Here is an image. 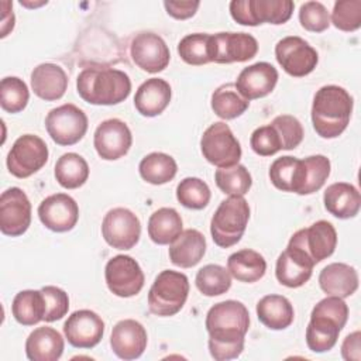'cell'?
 I'll list each match as a JSON object with an SVG mask.
<instances>
[{
	"mask_svg": "<svg viewBox=\"0 0 361 361\" xmlns=\"http://www.w3.org/2000/svg\"><path fill=\"white\" fill-rule=\"evenodd\" d=\"M68 87L65 71L55 63H39L31 72V89L42 100H59Z\"/></svg>",
	"mask_w": 361,
	"mask_h": 361,
	"instance_id": "obj_23",
	"label": "cell"
},
{
	"mask_svg": "<svg viewBox=\"0 0 361 361\" xmlns=\"http://www.w3.org/2000/svg\"><path fill=\"white\" fill-rule=\"evenodd\" d=\"M63 333L71 345L76 348H93L103 337L104 322L92 310H76L65 322Z\"/></svg>",
	"mask_w": 361,
	"mask_h": 361,
	"instance_id": "obj_19",
	"label": "cell"
},
{
	"mask_svg": "<svg viewBox=\"0 0 361 361\" xmlns=\"http://www.w3.org/2000/svg\"><path fill=\"white\" fill-rule=\"evenodd\" d=\"M182 233V219L172 207H161L155 210L148 220V235L159 245L173 243Z\"/></svg>",
	"mask_w": 361,
	"mask_h": 361,
	"instance_id": "obj_33",
	"label": "cell"
},
{
	"mask_svg": "<svg viewBox=\"0 0 361 361\" xmlns=\"http://www.w3.org/2000/svg\"><path fill=\"white\" fill-rule=\"evenodd\" d=\"M250 144L252 151L261 157H269L282 149L279 135L271 124L255 128L251 134Z\"/></svg>",
	"mask_w": 361,
	"mask_h": 361,
	"instance_id": "obj_48",
	"label": "cell"
},
{
	"mask_svg": "<svg viewBox=\"0 0 361 361\" xmlns=\"http://www.w3.org/2000/svg\"><path fill=\"white\" fill-rule=\"evenodd\" d=\"M288 245L303 251L316 265L334 252L337 245V233L330 221L319 220L307 228L298 230L290 237Z\"/></svg>",
	"mask_w": 361,
	"mask_h": 361,
	"instance_id": "obj_10",
	"label": "cell"
},
{
	"mask_svg": "<svg viewBox=\"0 0 361 361\" xmlns=\"http://www.w3.org/2000/svg\"><path fill=\"white\" fill-rule=\"evenodd\" d=\"M250 327L247 307L238 300H224L212 306L206 314L209 351L216 361L237 358L244 350Z\"/></svg>",
	"mask_w": 361,
	"mask_h": 361,
	"instance_id": "obj_1",
	"label": "cell"
},
{
	"mask_svg": "<svg viewBox=\"0 0 361 361\" xmlns=\"http://www.w3.org/2000/svg\"><path fill=\"white\" fill-rule=\"evenodd\" d=\"M272 185L282 192H295L302 195L305 185V162L295 157L276 158L269 168Z\"/></svg>",
	"mask_w": 361,
	"mask_h": 361,
	"instance_id": "obj_30",
	"label": "cell"
},
{
	"mask_svg": "<svg viewBox=\"0 0 361 361\" xmlns=\"http://www.w3.org/2000/svg\"><path fill=\"white\" fill-rule=\"evenodd\" d=\"M41 292L44 295V300H45V314H44V320L51 323L55 320L62 319L69 309V298L68 293L58 288V286H44L41 288Z\"/></svg>",
	"mask_w": 361,
	"mask_h": 361,
	"instance_id": "obj_47",
	"label": "cell"
},
{
	"mask_svg": "<svg viewBox=\"0 0 361 361\" xmlns=\"http://www.w3.org/2000/svg\"><path fill=\"white\" fill-rule=\"evenodd\" d=\"M195 283L204 296H219L230 289L231 275L224 267L209 264L197 271Z\"/></svg>",
	"mask_w": 361,
	"mask_h": 361,
	"instance_id": "obj_38",
	"label": "cell"
},
{
	"mask_svg": "<svg viewBox=\"0 0 361 361\" xmlns=\"http://www.w3.org/2000/svg\"><path fill=\"white\" fill-rule=\"evenodd\" d=\"M55 179L65 189H76L89 178V165L76 152H66L55 164Z\"/></svg>",
	"mask_w": 361,
	"mask_h": 361,
	"instance_id": "obj_35",
	"label": "cell"
},
{
	"mask_svg": "<svg viewBox=\"0 0 361 361\" xmlns=\"http://www.w3.org/2000/svg\"><path fill=\"white\" fill-rule=\"evenodd\" d=\"M63 338L52 327H37L25 341V354L31 361H56L63 353Z\"/></svg>",
	"mask_w": 361,
	"mask_h": 361,
	"instance_id": "obj_26",
	"label": "cell"
},
{
	"mask_svg": "<svg viewBox=\"0 0 361 361\" xmlns=\"http://www.w3.org/2000/svg\"><path fill=\"white\" fill-rule=\"evenodd\" d=\"M210 196L212 193L207 183L199 178H185L176 188L178 202L188 209H204L210 202Z\"/></svg>",
	"mask_w": 361,
	"mask_h": 361,
	"instance_id": "obj_41",
	"label": "cell"
},
{
	"mask_svg": "<svg viewBox=\"0 0 361 361\" xmlns=\"http://www.w3.org/2000/svg\"><path fill=\"white\" fill-rule=\"evenodd\" d=\"M361 333L354 331L348 334L341 344V355L347 361H360L361 360V347H360Z\"/></svg>",
	"mask_w": 361,
	"mask_h": 361,
	"instance_id": "obj_50",
	"label": "cell"
},
{
	"mask_svg": "<svg viewBox=\"0 0 361 361\" xmlns=\"http://www.w3.org/2000/svg\"><path fill=\"white\" fill-rule=\"evenodd\" d=\"M305 162V185L302 195L317 192L330 175V161L324 155H312L303 159Z\"/></svg>",
	"mask_w": 361,
	"mask_h": 361,
	"instance_id": "obj_43",
	"label": "cell"
},
{
	"mask_svg": "<svg viewBox=\"0 0 361 361\" xmlns=\"http://www.w3.org/2000/svg\"><path fill=\"white\" fill-rule=\"evenodd\" d=\"M258 320L271 330H283L293 322L295 312L290 302L282 295H267L257 303Z\"/></svg>",
	"mask_w": 361,
	"mask_h": 361,
	"instance_id": "obj_31",
	"label": "cell"
},
{
	"mask_svg": "<svg viewBox=\"0 0 361 361\" xmlns=\"http://www.w3.org/2000/svg\"><path fill=\"white\" fill-rule=\"evenodd\" d=\"M189 281L182 272L165 269L155 278L148 292V309L155 316H173L185 305Z\"/></svg>",
	"mask_w": 361,
	"mask_h": 361,
	"instance_id": "obj_5",
	"label": "cell"
},
{
	"mask_svg": "<svg viewBox=\"0 0 361 361\" xmlns=\"http://www.w3.org/2000/svg\"><path fill=\"white\" fill-rule=\"evenodd\" d=\"M133 62L148 73H158L164 71L171 59L166 42L155 32L144 31L137 34L130 47Z\"/></svg>",
	"mask_w": 361,
	"mask_h": 361,
	"instance_id": "obj_16",
	"label": "cell"
},
{
	"mask_svg": "<svg viewBox=\"0 0 361 361\" xmlns=\"http://www.w3.org/2000/svg\"><path fill=\"white\" fill-rule=\"evenodd\" d=\"M133 144L128 126L118 118H109L100 123L94 131L93 145L102 159L116 161L124 157Z\"/></svg>",
	"mask_w": 361,
	"mask_h": 361,
	"instance_id": "obj_17",
	"label": "cell"
},
{
	"mask_svg": "<svg viewBox=\"0 0 361 361\" xmlns=\"http://www.w3.org/2000/svg\"><path fill=\"white\" fill-rule=\"evenodd\" d=\"M290 0H233L230 14L241 25H258L262 23L283 24L293 13Z\"/></svg>",
	"mask_w": 361,
	"mask_h": 361,
	"instance_id": "obj_6",
	"label": "cell"
},
{
	"mask_svg": "<svg viewBox=\"0 0 361 361\" xmlns=\"http://www.w3.org/2000/svg\"><path fill=\"white\" fill-rule=\"evenodd\" d=\"M200 149L207 162L217 168L237 165L241 158V147L231 128L223 123H213L200 138Z\"/></svg>",
	"mask_w": 361,
	"mask_h": 361,
	"instance_id": "obj_7",
	"label": "cell"
},
{
	"mask_svg": "<svg viewBox=\"0 0 361 361\" xmlns=\"http://www.w3.org/2000/svg\"><path fill=\"white\" fill-rule=\"evenodd\" d=\"M257 52L258 42L247 32H217L210 35V62H245L252 59Z\"/></svg>",
	"mask_w": 361,
	"mask_h": 361,
	"instance_id": "obj_14",
	"label": "cell"
},
{
	"mask_svg": "<svg viewBox=\"0 0 361 361\" xmlns=\"http://www.w3.org/2000/svg\"><path fill=\"white\" fill-rule=\"evenodd\" d=\"M314 262L299 248L288 245L276 259L275 275L281 285L299 288L305 285L313 272Z\"/></svg>",
	"mask_w": 361,
	"mask_h": 361,
	"instance_id": "obj_22",
	"label": "cell"
},
{
	"mask_svg": "<svg viewBox=\"0 0 361 361\" xmlns=\"http://www.w3.org/2000/svg\"><path fill=\"white\" fill-rule=\"evenodd\" d=\"M147 341L148 337L144 326L133 319H124L116 323L110 336L113 353L126 361L141 357L147 348Z\"/></svg>",
	"mask_w": 361,
	"mask_h": 361,
	"instance_id": "obj_20",
	"label": "cell"
},
{
	"mask_svg": "<svg viewBox=\"0 0 361 361\" xmlns=\"http://www.w3.org/2000/svg\"><path fill=\"white\" fill-rule=\"evenodd\" d=\"M138 171L145 182L151 185H164L175 178L178 165L168 154L151 152L141 159Z\"/></svg>",
	"mask_w": 361,
	"mask_h": 361,
	"instance_id": "obj_36",
	"label": "cell"
},
{
	"mask_svg": "<svg viewBox=\"0 0 361 361\" xmlns=\"http://www.w3.org/2000/svg\"><path fill=\"white\" fill-rule=\"evenodd\" d=\"M331 23L341 31H355L361 27V0H340L334 3Z\"/></svg>",
	"mask_w": 361,
	"mask_h": 361,
	"instance_id": "obj_44",
	"label": "cell"
},
{
	"mask_svg": "<svg viewBox=\"0 0 361 361\" xmlns=\"http://www.w3.org/2000/svg\"><path fill=\"white\" fill-rule=\"evenodd\" d=\"M30 92L25 82L17 76H7L0 83V104L7 113H20L25 109Z\"/></svg>",
	"mask_w": 361,
	"mask_h": 361,
	"instance_id": "obj_40",
	"label": "cell"
},
{
	"mask_svg": "<svg viewBox=\"0 0 361 361\" xmlns=\"http://www.w3.org/2000/svg\"><path fill=\"white\" fill-rule=\"evenodd\" d=\"M199 4H200L199 1H192V0L190 1H164V7L166 13L176 20H186L195 16Z\"/></svg>",
	"mask_w": 361,
	"mask_h": 361,
	"instance_id": "obj_49",
	"label": "cell"
},
{
	"mask_svg": "<svg viewBox=\"0 0 361 361\" xmlns=\"http://www.w3.org/2000/svg\"><path fill=\"white\" fill-rule=\"evenodd\" d=\"M271 126L276 130L279 135L282 149H293L303 140V127L300 121L293 116H289V114L276 116L271 121Z\"/></svg>",
	"mask_w": 361,
	"mask_h": 361,
	"instance_id": "obj_45",
	"label": "cell"
},
{
	"mask_svg": "<svg viewBox=\"0 0 361 361\" xmlns=\"http://www.w3.org/2000/svg\"><path fill=\"white\" fill-rule=\"evenodd\" d=\"M31 224V203L20 188H8L0 196V230L4 235L24 234Z\"/></svg>",
	"mask_w": 361,
	"mask_h": 361,
	"instance_id": "obj_15",
	"label": "cell"
},
{
	"mask_svg": "<svg viewBox=\"0 0 361 361\" xmlns=\"http://www.w3.org/2000/svg\"><path fill=\"white\" fill-rule=\"evenodd\" d=\"M79 96L97 106H113L124 102L131 92L128 75L120 69L107 66L85 68L76 79Z\"/></svg>",
	"mask_w": 361,
	"mask_h": 361,
	"instance_id": "obj_2",
	"label": "cell"
},
{
	"mask_svg": "<svg viewBox=\"0 0 361 361\" xmlns=\"http://www.w3.org/2000/svg\"><path fill=\"white\" fill-rule=\"evenodd\" d=\"M278 82V71L268 62H257L244 68L237 80L238 93L248 102L269 94Z\"/></svg>",
	"mask_w": 361,
	"mask_h": 361,
	"instance_id": "obj_21",
	"label": "cell"
},
{
	"mask_svg": "<svg viewBox=\"0 0 361 361\" xmlns=\"http://www.w3.org/2000/svg\"><path fill=\"white\" fill-rule=\"evenodd\" d=\"M38 217L51 231L65 233L76 226L79 207L72 196L66 193H55L39 203Z\"/></svg>",
	"mask_w": 361,
	"mask_h": 361,
	"instance_id": "obj_18",
	"label": "cell"
},
{
	"mask_svg": "<svg viewBox=\"0 0 361 361\" xmlns=\"http://www.w3.org/2000/svg\"><path fill=\"white\" fill-rule=\"evenodd\" d=\"M326 210L337 219H351L358 214L361 196L355 186L347 182H336L327 186L323 195Z\"/></svg>",
	"mask_w": 361,
	"mask_h": 361,
	"instance_id": "obj_27",
	"label": "cell"
},
{
	"mask_svg": "<svg viewBox=\"0 0 361 361\" xmlns=\"http://www.w3.org/2000/svg\"><path fill=\"white\" fill-rule=\"evenodd\" d=\"M353 111V97L336 85L320 87L312 104V123L322 138H336L348 126Z\"/></svg>",
	"mask_w": 361,
	"mask_h": 361,
	"instance_id": "obj_3",
	"label": "cell"
},
{
	"mask_svg": "<svg viewBox=\"0 0 361 361\" xmlns=\"http://www.w3.org/2000/svg\"><path fill=\"white\" fill-rule=\"evenodd\" d=\"M104 278L110 292L120 298H131L140 293L145 282L141 267L130 255L110 258L104 268Z\"/></svg>",
	"mask_w": 361,
	"mask_h": 361,
	"instance_id": "obj_11",
	"label": "cell"
},
{
	"mask_svg": "<svg viewBox=\"0 0 361 361\" xmlns=\"http://www.w3.org/2000/svg\"><path fill=\"white\" fill-rule=\"evenodd\" d=\"M171 94V86L166 80L161 78H151L137 89L134 106L141 116L155 117L168 107Z\"/></svg>",
	"mask_w": 361,
	"mask_h": 361,
	"instance_id": "obj_24",
	"label": "cell"
},
{
	"mask_svg": "<svg viewBox=\"0 0 361 361\" xmlns=\"http://www.w3.org/2000/svg\"><path fill=\"white\" fill-rule=\"evenodd\" d=\"M248 106L250 102L238 93L234 83L221 85L212 94V109L216 116L224 120H233L241 116Z\"/></svg>",
	"mask_w": 361,
	"mask_h": 361,
	"instance_id": "obj_37",
	"label": "cell"
},
{
	"mask_svg": "<svg viewBox=\"0 0 361 361\" xmlns=\"http://www.w3.org/2000/svg\"><path fill=\"white\" fill-rule=\"evenodd\" d=\"M319 285L326 295L344 299L357 290L358 274L347 264L333 262L320 271Z\"/></svg>",
	"mask_w": 361,
	"mask_h": 361,
	"instance_id": "obj_25",
	"label": "cell"
},
{
	"mask_svg": "<svg viewBox=\"0 0 361 361\" xmlns=\"http://www.w3.org/2000/svg\"><path fill=\"white\" fill-rule=\"evenodd\" d=\"M179 56L189 65L210 62V34L195 32L183 37L178 44Z\"/></svg>",
	"mask_w": 361,
	"mask_h": 361,
	"instance_id": "obj_42",
	"label": "cell"
},
{
	"mask_svg": "<svg viewBox=\"0 0 361 361\" xmlns=\"http://www.w3.org/2000/svg\"><path fill=\"white\" fill-rule=\"evenodd\" d=\"M102 234L110 247L116 250H130L140 240L141 223L131 210L114 207L109 210L103 219Z\"/></svg>",
	"mask_w": 361,
	"mask_h": 361,
	"instance_id": "obj_13",
	"label": "cell"
},
{
	"mask_svg": "<svg viewBox=\"0 0 361 361\" xmlns=\"http://www.w3.org/2000/svg\"><path fill=\"white\" fill-rule=\"evenodd\" d=\"M48 154V147L42 138L24 134L14 141L7 155V169L16 178H28L47 164Z\"/></svg>",
	"mask_w": 361,
	"mask_h": 361,
	"instance_id": "obj_8",
	"label": "cell"
},
{
	"mask_svg": "<svg viewBox=\"0 0 361 361\" xmlns=\"http://www.w3.org/2000/svg\"><path fill=\"white\" fill-rule=\"evenodd\" d=\"M344 324L326 314L312 312L306 329V344L313 353H326L331 350L338 338Z\"/></svg>",
	"mask_w": 361,
	"mask_h": 361,
	"instance_id": "obj_29",
	"label": "cell"
},
{
	"mask_svg": "<svg viewBox=\"0 0 361 361\" xmlns=\"http://www.w3.org/2000/svg\"><path fill=\"white\" fill-rule=\"evenodd\" d=\"M206 252V238L195 228L182 231L169 245V259L180 268H192L200 262Z\"/></svg>",
	"mask_w": 361,
	"mask_h": 361,
	"instance_id": "obj_28",
	"label": "cell"
},
{
	"mask_svg": "<svg viewBox=\"0 0 361 361\" xmlns=\"http://www.w3.org/2000/svg\"><path fill=\"white\" fill-rule=\"evenodd\" d=\"M214 180L217 188L228 196H244L252 185L248 169L240 164L228 168H219L214 173Z\"/></svg>",
	"mask_w": 361,
	"mask_h": 361,
	"instance_id": "obj_39",
	"label": "cell"
},
{
	"mask_svg": "<svg viewBox=\"0 0 361 361\" xmlns=\"http://www.w3.org/2000/svg\"><path fill=\"white\" fill-rule=\"evenodd\" d=\"M45 128L58 145H73L87 131V117L82 109L66 103L52 109L45 118Z\"/></svg>",
	"mask_w": 361,
	"mask_h": 361,
	"instance_id": "obj_9",
	"label": "cell"
},
{
	"mask_svg": "<svg viewBox=\"0 0 361 361\" xmlns=\"http://www.w3.org/2000/svg\"><path fill=\"white\" fill-rule=\"evenodd\" d=\"M299 21L307 31L323 32L330 25V16L320 1H306L300 6Z\"/></svg>",
	"mask_w": 361,
	"mask_h": 361,
	"instance_id": "obj_46",
	"label": "cell"
},
{
	"mask_svg": "<svg viewBox=\"0 0 361 361\" xmlns=\"http://www.w3.org/2000/svg\"><path fill=\"white\" fill-rule=\"evenodd\" d=\"M227 269L233 278L240 282H257L267 271V261L254 250H240L227 259Z\"/></svg>",
	"mask_w": 361,
	"mask_h": 361,
	"instance_id": "obj_32",
	"label": "cell"
},
{
	"mask_svg": "<svg viewBox=\"0 0 361 361\" xmlns=\"http://www.w3.org/2000/svg\"><path fill=\"white\" fill-rule=\"evenodd\" d=\"M275 58L282 69L295 78H302L313 72L319 55L316 49L300 37H285L275 45Z\"/></svg>",
	"mask_w": 361,
	"mask_h": 361,
	"instance_id": "obj_12",
	"label": "cell"
},
{
	"mask_svg": "<svg viewBox=\"0 0 361 361\" xmlns=\"http://www.w3.org/2000/svg\"><path fill=\"white\" fill-rule=\"evenodd\" d=\"M11 313L23 326H34L44 320L45 300L41 289H25L18 292L13 299Z\"/></svg>",
	"mask_w": 361,
	"mask_h": 361,
	"instance_id": "obj_34",
	"label": "cell"
},
{
	"mask_svg": "<svg viewBox=\"0 0 361 361\" xmlns=\"http://www.w3.org/2000/svg\"><path fill=\"white\" fill-rule=\"evenodd\" d=\"M250 206L243 196H230L220 203L210 221V233L214 244L228 248L237 244L247 227Z\"/></svg>",
	"mask_w": 361,
	"mask_h": 361,
	"instance_id": "obj_4",
	"label": "cell"
}]
</instances>
